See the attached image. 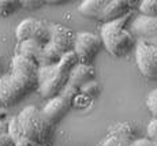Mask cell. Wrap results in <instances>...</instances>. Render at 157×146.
Instances as JSON below:
<instances>
[{
    "mask_svg": "<svg viewBox=\"0 0 157 146\" xmlns=\"http://www.w3.org/2000/svg\"><path fill=\"white\" fill-rule=\"evenodd\" d=\"M155 146H157V142H156V144H155Z\"/></svg>",
    "mask_w": 157,
    "mask_h": 146,
    "instance_id": "obj_27",
    "label": "cell"
},
{
    "mask_svg": "<svg viewBox=\"0 0 157 146\" xmlns=\"http://www.w3.org/2000/svg\"><path fill=\"white\" fill-rule=\"evenodd\" d=\"M21 2V8H28V10H36L40 8L41 6L45 4L43 0H19Z\"/></svg>",
    "mask_w": 157,
    "mask_h": 146,
    "instance_id": "obj_23",
    "label": "cell"
},
{
    "mask_svg": "<svg viewBox=\"0 0 157 146\" xmlns=\"http://www.w3.org/2000/svg\"><path fill=\"white\" fill-rule=\"evenodd\" d=\"M19 8V0H0V15L2 17H8V15L17 13Z\"/></svg>",
    "mask_w": 157,
    "mask_h": 146,
    "instance_id": "obj_18",
    "label": "cell"
},
{
    "mask_svg": "<svg viewBox=\"0 0 157 146\" xmlns=\"http://www.w3.org/2000/svg\"><path fill=\"white\" fill-rule=\"evenodd\" d=\"M105 4H107V0H83L78 6V11L83 17L100 21Z\"/></svg>",
    "mask_w": 157,
    "mask_h": 146,
    "instance_id": "obj_13",
    "label": "cell"
},
{
    "mask_svg": "<svg viewBox=\"0 0 157 146\" xmlns=\"http://www.w3.org/2000/svg\"><path fill=\"white\" fill-rule=\"evenodd\" d=\"M131 14L126 15L113 22L104 23L101 27L100 40L107 52L115 57H122L127 55L134 47V37L131 32L126 29Z\"/></svg>",
    "mask_w": 157,
    "mask_h": 146,
    "instance_id": "obj_2",
    "label": "cell"
},
{
    "mask_svg": "<svg viewBox=\"0 0 157 146\" xmlns=\"http://www.w3.org/2000/svg\"><path fill=\"white\" fill-rule=\"evenodd\" d=\"M79 92L82 94H85V96H89V97H93L96 96V94L98 93V85L96 81H90L85 83L82 87L79 89Z\"/></svg>",
    "mask_w": 157,
    "mask_h": 146,
    "instance_id": "obj_21",
    "label": "cell"
},
{
    "mask_svg": "<svg viewBox=\"0 0 157 146\" xmlns=\"http://www.w3.org/2000/svg\"><path fill=\"white\" fill-rule=\"evenodd\" d=\"M132 32L140 37V40L149 41L157 37V18L140 15L132 21Z\"/></svg>",
    "mask_w": 157,
    "mask_h": 146,
    "instance_id": "obj_11",
    "label": "cell"
},
{
    "mask_svg": "<svg viewBox=\"0 0 157 146\" xmlns=\"http://www.w3.org/2000/svg\"><path fill=\"white\" fill-rule=\"evenodd\" d=\"M14 146H38V145L36 144L34 141H32V139H28V138H25V136H22L21 139H18V141L15 142Z\"/></svg>",
    "mask_w": 157,
    "mask_h": 146,
    "instance_id": "obj_25",
    "label": "cell"
},
{
    "mask_svg": "<svg viewBox=\"0 0 157 146\" xmlns=\"http://www.w3.org/2000/svg\"><path fill=\"white\" fill-rule=\"evenodd\" d=\"M36 21H37V19L28 18V19H23L22 22H21L19 25L17 26V30H15V36H17L18 42L32 40V36H33V30H34Z\"/></svg>",
    "mask_w": 157,
    "mask_h": 146,
    "instance_id": "obj_16",
    "label": "cell"
},
{
    "mask_svg": "<svg viewBox=\"0 0 157 146\" xmlns=\"http://www.w3.org/2000/svg\"><path fill=\"white\" fill-rule=\"evenodd\" d=\"M37 72L38 66L34 62L15 55L10 72L0 75V104L14 105L37 90Z\"/></svg>",
    "mask_w": 157,
    "mask_h": 146,
    "instance_id": "obj_1",
    "label": "cell"
},
{
    "mask_svg": "<svg viewBox=\"0 0 157 146\" xmlns=\"http://www.w3.org/2000/svg\"><path fill=\"white\" fill-rule=\"evenodd\" d=\"M68 72L63 71L59 66L52 64L47 67H38L37 72V90L45 100H51L59 96L67 85Z\"/></svg>",
    "mask_w": 157,
    "mask_h": 146,
    "instance_id": "obj_5",
    "label": "cell"
},
{
    "mask_svg": "<svg viewBox=\"0 0 157 146\" xmlns=\"http://www.w3.org/2000/svg\"><path fill=\"white\" fill-rule=\"evenodd\" d=\"M146 138L152 142H157V119L153 117L146 126Z\"/></svg>",
    "mask_w": 157,
    "mask_h": 146,
    "instance_id": "obj_22",
    "label": "cell"
},
{
    "mask_svg": "<svg viewBox=\"0 0 157 146\" xmlns=\"http://www.w3.org/2000/svg\"><path fill=\"white\" fill-rule=\"evenodd\" d=\"M146 106H147V109H149V112L152 113V116L155 117V119H157V87L147 94Z\"/></svg>",
    "mask_w": 157,
    "mask_h": 146,
    "instance_id": "obj_20",
    "label": "cell"
},
{
    "mask_svg": "<svg viewBox=\"0 0 157 146\" xmlns=\"http://www.w3.org/2000/svg\"><path fill=\"white\" fill-rule=\"evenodd\" d=\"M78 63H79V62H78L77 56H75V53L71 51V52L63 55L62 59H60L59 63H57V66H59L63 71H66V72H68V74H70V72L72 71V68H74Z\"/></svg>",
    "mask_w": 157,
    "mask_h": 146,
    "instance_id": "obj_17",
    "label": "cell"
},
{
    "mask_svg": "<svg viewBox=\"0 0 157 146\" xmlns=\"http://www.w3.org/2000/svg\"><path fill=\"white\" fill-rule=\"evenodd\" d=\"M135 62L146 79L157 81V47L138 40L135 44Z\"/></svg>",
    "mask_w": 157,
    "mask_h": 146,
    "instance_id": "obj_7",
    "label": "cell"
},
{
    "mask_svg": "<svg viewBox=\"0 0 157 146\" xmlns=\"http://www.w3.org/2000/svg\"><path fill=\"white\" fill-rule=\"evenodd\" d=\"M41 52H43V48L38 44H36L33 40L22 41V42H19L17 47V55L32 60V62H34L37 66H38V62H40Z\"/></svg>",
    "mask_w": 157,
    "mask_h": 146,
    "instance_id": "obj_14",
    "label": "cell"
},
{
    "mask_svg": "<svg viewBox=\"0 0 157 146\" xmlns=\"http://www.w3.org/2000/svg\"><path fill=\"white\" fill-rule=\"evenodd\" d=\"M101 47H102V44L98 36H96L94 33L81 32L78 34H75L72 52L75 53L78 62L81 64L92 66L96 56H97V53L100 52Z\"/></svg>",
    "mask_w": 157,
    "mask_h": 146,
    "instance_id": "obj_6",
    "label": "cell"
},
{
    "mask_svg": "<svg viewBox=\"0 0 157 146\" xmlns=\"http://www.w3.org/2000/svg\"><path fill=\"white\" fill-rule=\"evenodd\" d=\"M134 130L128 123H120L105 136L101 146H131Z\"/></svg>",
    "mask_w": 157,
    "mask_h": 146,
    "instance_id": "obj_10",
    "label": "cell"
},
{
    "mask_svg": "<svg viewBox=\"0 0 157 146\" xmlns=\"http://www.w3.org/2000/svg\"><path fill=\"white\" fill-rule=\"evenodd\" d=\"M51 40L43 48L38 67H47L59 63L63 55L71 52L74 49L75 34L67 26L59 25V23H51L49 25Z\"/></svg>",
    "mask_w": 157,
    "mask_h": 146,
    "instance_id": "obj_3",
    "label": "cell"
},
{
    "mask_svg": "<svg viewBox=\"0 0 157 146\" xmlns=\"http://www.w3.org/2000/svg\"><path fill=\"white\" fill-rule=\"evenodd\" d=\"M0 68H2V56H0Z\"/></svg>",
    "mask_w": 157,
    "mask_h": 146,
    "instance_id": "obj_26",
    "label": "cell"
},
{
    "mask_svg": "<svg viewBox=\"0 0 157 146\" xmlns=\"http://www.w3.org/2000/svg\"><path fill=\"white\" fill-rule=\"evenodd\" d=\"M22 136L34 141L38 146H45L51 141L53 134V124L43 116L41 111L33 105L23 108L17 115Z\"/></svg>",
    "mask_w": 157,
    "mask_h": 146,
    "instance_id": "obj_4",
    "label": "cell"
},
{
    "mask_svg": "<svg viewBox=\"0 0 157 146\" xmlns=\"http://www.w3.org/2000/svg\"><path fill=\"white\" fill-rule=\"evenodd\" d=\"M131 4L132 2H127V0H107L100 21L108 23L120 19V18H124L128 14H132Z\"/></svg>",
    "mask_w": 157,
    "mask_h": 146,
    "instance_id": "obj_9",
    "label": "cell"
},
{
    "mask_svg": "<svg viewBox=\"0 0 157 146\" xmlns=\"http://www.w3.org/2000/svg\"><path fill=\"white\" fill-rule=\"evenodd\" d=\"M70 105L71 102L66 97H63L62 94H59V96L48 100L45 106L41 109V113L51 124H55L67 113V111L70 109Z\"/></svg>",
    "mask_w": 157,
    "mask_h": 146,
    "instance_id": "obj_8",
    "label": "cell"
},
{
    "mask_svg": "<svg viewBox=\"0 0 157 146\" xmlns=\"http://www.w3.org/2000/svg\"><path fill=\"white\" fill-rule=\"evenodd\" d=\"M32 40L38 44L41 48H44L45 45L51 40V32H49V25L45 23L44 21H36L34 30H33Z\"/></svg>",
    "mask_w": 157,
    "mask_h": 146,
    "instance_id": "obj_15",
    "label": "cell"
},
{
    "mask_svg": "<svg viewBox=\"0 0 157 146\" xmlns=\"http://www.w3.org/2000/svg\"><path fill=\"white\" fill-rule=\"evenodd\" d=\"M131 146H155V142L147 138H138L131 142Z\"/></svg>",
    "mask_w": 157,
    "mask_h": 146,
    "instance_id": "obj_24",
    "label": "cell"
},
{
    "mask_svg": "<svg viewBox=\"0 0 157 146\" xmlns=\"http://www.w3.org/2000/svg\"><path fill=\"white\" fill-rule=\"evenodd\" d=\"M140 13L145 17L157 18V0H142L140 2Z\"/></svg>",
    "mask_w": 157,
    "mask_h": 146,
    "instance_id": "obj_19",
    "label": "cell"
},
{
    "mask_svg": "<svg viewBox=\"0 0 157 146\" xmlns=\"http://www.w3.org/2000/svg\"><path fill=\"white\" fill-rule=\"evenodd\" d=\"M94 74L96 72H94L93 66H85V64L78 63L72 68V71L68 74V79H67V85L66 86L71 87L74 90H79L85 83L93 81Z\"/></svg>",
    "mask_w": 157,
    "mask_h": 146,
    "instance_id": "obj_12",
    "label": "cell"
}]
</instances>
